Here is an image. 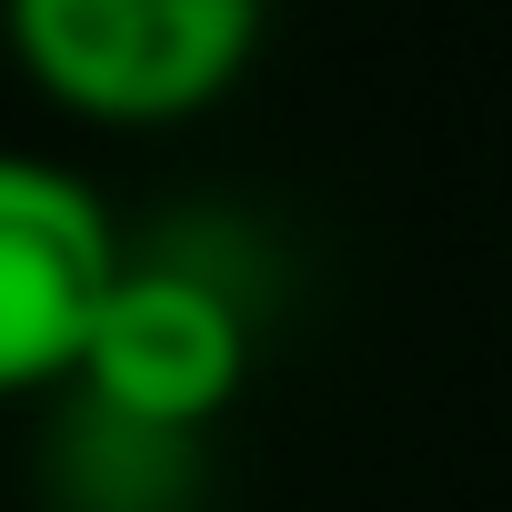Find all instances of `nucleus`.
<instances>
[{
  "mask_svg": "<svg viewBox=\"0 0 512 512\" xmlns=\"http://www.w3.org/2000/svg\"><path fill=\"white\" fill-rule=\"evenodd\" d=\"M272 0H0V41L21 81L101 131H161L211 111L251 51Z\"/></svg>",
  "mask_w": 512,
  "mask_h": 512,
  "instance_id": "nucleus-1",
  "label": "nucleus"
},
{
  "mask_svg": "<svg viewBox=\"0 0 512 512\" xmlns=\"http://www.w3.org/2000/svg\"><path fill=\"white\" fill-rule=\"evenodd\" d=\"M121 262L131 241L71 161L0 151V402L71 392Z\"/></svg>",
  "mask_w": 512,
  "mask_h": 512,
  "instance_id": "nucleus-3",
  "label": "nucleus"
},
{
  "mask_svg": "<svg viewBox=\"0 0 512 512\" xmlns=\"http://www.w3.org/2000/svg\"><path fill=\"white\" fill-rule=\"evenodd\" d=\"M191 462H201V442L131 432V422L71 402V462H61V482H71L81 512H181L191 502Z\"/></svg>",
  "mask_w": 512,
  "mask_h": 512,
  "instance_id": "nucleus-4",
  "label": "nucleus"
},
{
  "mask_svg": "<svg viewBox=\"0 0 512 512\" xmlns=\"http://www.w3.org/2000/svg\"><path fill=\"white\" fill-rule=\"evenodd\" d=\"M241 382H251V292L221 262H191V251H131L81 342L71 402L131 432L201 442L241 402Z\"/></svg>",
  "mask_w": 512,
  "mask_h": 512,
  "instance_id": "nucleus-2",
  "label": "nucleus"
}]
</instances>
